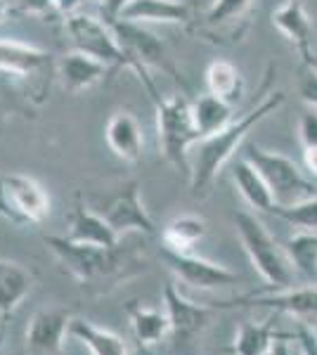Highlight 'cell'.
I'll list each match as a JSON object with an SVG mask.
<instances>
[{"mask_svg":"<svg viewBox=\"0 0 317 355\" xmlns=\"http://www.w3.org/2000/svg\"><path fill=\"white\" fill-rule=\"evenodd\" d=\"M232 220H234L239 242L244 246L251 266L256 268L265 282L273 289L293 287V275H296V270H293L284 246H280L275 242V237L268 232V227H265L253 214H246V211L234 214Z\"/></svg>","mask_w":317,"mask_h":355,"instance_id":"7a4b0ae2","label":"cell"},{"mask_svg":"<svg viewBox=\"0 0 317 355\" xmlns=\"http://www.w3.org/2000/svg\"><path fill=\"white\" fill-rule=\"evenodd\" d=\"M164 306L169 313L173 334L180 339H189V336L204 331L213 322V311L199 303H192L189 299L175 289V284H166L164 289Z\"/></svg>","mask_w":317,"mask_h":355,"instance_id":"9a60e30c","label":"cell"},{"mask_svg":"<svg viewBox=\"0 0 317 355\" xmlns=\"http://www.w3.org/2000/svg\"><path fill=\"white\" fill-rule=\"evenodd\" d=\"M154 112H157V133L164 159L175 168L189 173V154L201 140V133L194 123L192 102L185 95L157 97Z\"/></svg>","mask_w":317,"mask_h":355,"instance_id":"3957f363","label":"cell"},{"mask_svg":"<svg viewBox=\"0 0 317 355\" xmlns=\"http://www.w3.org/2000/svg\"><path fill=\"white\" fill-rule=\"evenodd\" d=\"M107 69L109 67L105 62L95 60V57L85 53H78V50H71L60 62V76L69 93H83V90L93 88L105 78Z\"/></svg>","mask_w":317,"mask_h":355,"instance_id":"d6986e66","label":"cell"},{"mask_svg":"<svg viewBox=\"0 0 317 355\" xmlns=\"http://www.w3.org/2000/svg\"><path fill=\"white\" fill-rule=\"evenodd\" d=\"M253 8L256 0H213L201 17V24L192 26V31L218 45H237L253 24Z\"/></svg>","mask_w":317,"mask_h":355,"instance_id":"9c48e42d","label":"cell"},{"mask_svg":"<svg viewBox=\"0 0 317 355\" xmlns=\"http://www.w3.org/2000/svg\"><path fill=\"white\" fill-rule=\"evenodd\" d=\"M5 17H8V0H0V24H3Z\"/></svg>","mask_w":317,"mask_h":355,"instance_id":"f35d334b","label":"cell"},{"mask_svg":"<svg viewBox=\"0 0 317 355\" xmlns=\"http://www.w3.org/2000/svg\"><path fill=\"white\" fill-rule=\"evenodd\" d=\"M277 341V331L270 322L251 324L244 322L234 334L232 351L234 355H268Z\"/></svg>","mask_w":317,"mask_h":355,"instance_id":"f1b7e54d","label":"cell"},{"mask_svg":"<svg viewBox=\"0 0 317 355\" xmlns=\"http://www.w3.org/2000/svg\"><path fill=\"white\" fill-rule=\"evenodd\" d=\"M71 315L65 308H40L26 327V351L31 355H57L69 336Z\"/></svg>","mask_w":317,"mask_h":355,"instance_id":"4fadbf2b","label":"cell"},{"mask_svg":"<svg viewBox=\"0 0 317 355\" xmlns=\"http://www.w3.org/2000/svg\"><path fill=\"white\" fill-rule=\"evenodd\" d=\"M286 102L284 90H268L256 107H251L244 116L234 119L228 128L218 130L213 135L201 137L189 154V190L192 197H206L211 192L213 180L221 173V168L232 159V154L239 150V145L246 140V135L263 123L270 114H275Z\"/></svg>","mask_w":317,"mask_h":355,"instance_id":"6da1fadb","label":"cell"},{"mask_svg":"<svg viewBox=\"0 0 317 355\" xmlns=\"http://www.w3.org/2000/svg\"><path fill=\"white\" fill-rule=\"evenodd\" d=\"M293 270L308 279H317V232L301 230L284 242Z\"/></svg>","mask_w":317,"mask_h":355,"instance_id":"83f0119b","label":"cell"},{"mask_svg":"<svg viewBox=\"0 0 317 355\" xmlns=\"http://www.w3.org/2000/svg\"><path fill=\"white\" fill-rule=\"evenodd\" d=\"M126 313H128L130 320V329L137 339V346L140 348H152L166 339L169 334H173L169 313H161L157 308H147L140 306L137 301H130L126 306Z\"/></svg>","mask_w":317,"mask_h":355,"instance_id":"ffe728a7","label":"cell"},{"mask_svg":"<svg viewBox=\"0 0 317 355\" xmlns=\"http://www.w3.org/2000/svg\"><path fill=\"white\" fill-rule=\"evenodd\" d=\"M303 166L310 175L317 178V147H303Z\"/></svg>","mask_w":317,"mask_h":355,"instance_id":"8d00e7d4","label":"cell"},{"mask_svg":"<svg viewBox=\"0 0 317 355\" xmlns=\"http://www.w3.org/2000/svg\"><path fill=\"white\" fill-rule=\"evenodd\" d=\"M164 259L169 263V268L173 270L180 282L189 284L194 289H221L230 287V284L239 282V275L232 272L230 268L221 266V263L206 261L201 256L194 254H175V251H166L164 249Z\"/></svg>","mask_w":317,"mask_h":355,"instance_id":"30bf717a","label":"cell"},{"mask_svg":"<svg viewBox=\"0 0 317 355\" xmlns=\"http://www.w3.org/2000/svg\"><path fill=\"white\" fill-rule=\"evenodd\" d=\"M273 355H291V351H289V346H286L284 341H275V346H273Z\"/></svg>","mask_w":317,"mask_h":355,"instance_id":"74e56055","label":"cell"},{"mask_svg":"<svg viewBox=\"0 0 317 355\" xmlns=\"http://www.w3.org/2000/svg\"><path fill=\"white\" fill-rule=\"evenodd\" d=\"M298 348H301V355H317V334L305 324L298 327Z\"/></svg>","mask_w":317,"mask_h":355,"instance_id":"836d02e7","label":"cell"},{"mask_svg":"<svg viewBox=\"0 0 317 355\" xmlns=\"http://www.w3.org/2000/svg\"><path fill=\"white\" fill-rule=\"evenodd\" d=\"M80 3H83V0H55V12H60L65 17H71V15L78 12Z\"/></svg>","mask_w":317,"mask_h":355,"instance_id":"d590c367","label":"cell"},{"mask_svg":"<svg viewBox=\"0 0 317 355\" xmlns=\"http://www.w3.org/2000/svg\"><path fill=\"white\" fill-rule=\"evenodd\" d=\"M192 114H194V123H197L201 137L213 135L218 130L228 128L234 121V105L221 100V97L206 93L199 95L192 102Z\"/></svg>","mask_w":317,"mask_h":355,"instance_id":"4316f807","label":"cell"},{"mask_svg":"<svg viewBox=\"0 0 317 355\" xmlns=\"http://www.w3.org/2000/svg\"><path fill=\"white\" fill-rule=\"evenodd\" d=\"M69 339L78 341L93 355H128V346L119 334L102 329L83 318H71L69 322Z\"/></svg>","mask_w":317,"mask_h":355,"instance_id":"7402d4cb","label":"cell"},{"mask_svg":"<svg viewBox=\"0 0 317 355\" xmlns=\"http://www.w3.org/2000/svg\"><path fill=\"white\" fill-rule=\"evenodd\" d=\"M45 244L50 246V251L65 263L67 270L80 284L112 279L114 275L121 272V266H123V254H121L119 246H114V249H100V246L78 244L69 237H57V234L45 237Z\"/></svg>","mask_w":317,"mask_h":355,"instance_id":"52a82bcc","label":"cell"},{"mask_svg":"<svg viewBox=\"0 0 317 355\" xmlns=\"http://www.w3.org/2000/svg\"><path fill=\"white\" fill-rule=\"evenodd\" d=\"M204 81H206V90L211 95L221 97V100L230 102V105H237V102L244 97L246 83L244 76L232 62L228 60H213L209 67H206L204 73Z\"/></svg>","mask_w":317,"mask_h":355,"instance_id":"d4e9b609","label":"cell"},{"mask_svg":"<svg viewBox=\"0 0 317 355\" xmlns=\"http://www.w3.org/2000/svg\"><path fill=\"white\" fill-rule=\"evenodd\" d=\"M19 10L31 17H45L55 10V0H17Z\"/></svg>","mask_w":317,"mask_h":355,"instance_id":"d6a6232c","label":"cell"},{"mask_svg":"<svg viewBox=\"0 0 317 355\" xmlns=\"http://www.w3.org/2000/svg\"><path fill=\"white\" fill-rule=\"evenodd\" d=\"M119 19L135 24H180L189 28L194 24V12L187 0H130L121 10Z\"/></svg>","mask_w":317,"mask_h":355,"instance_id":"5bb4252c","label":"cell"},{"mask_svg":"<svg viewBox=\"0 0 317 355\" xmlns=\"http://www.w3.org/2000/svg\"><path fill=\"white\" fill-rule=\"evenodd\" d=\"M65 26H67L69 41H71L74 50L95 57V60L105 62L107 67L132 69L130 57L123 50L117 31H114V26L109 24V21L100 19V17H93V15L76 12V15L67 17Z\"/></svg>","mask_w":317,"mask_h":355,"instance_id":"ba28073f","label":"cell"},{"mask_svg":"<svg viewBox=\"0 0 317 355\" xmlns=\"http://www.w3.org/2000/svg\"><path fill=\"white\" fill-rule=\"evenodd\" d=\"M246 306L273 308V311L296 315V318H317V287H289L265 296H251Z\"/></svg>","mask_w":317,"mask_h":355,"instance_id":"ac0fdd59","label":"cell"},{"mask_svg":"<svg viewBox=\"0 0 317 355\" xmlns=\"http://www.w3.org/2000/svg\"><path fill=\"white\" fill-rule=\"evenodd\" d=\"M298 140L303 147H317V110L308 107L298 119Z\"/></svg>","mask_w":317,"mask_h":355,"instance_id":"1f68e13d","label":"cell"},{"mask_svg":"<svg viewBox=\"0 0 317 355\" xmlns=\"http://www.w3.org/2000/svg\"><path fill=\"white\" fill-rule=\"evenodd\" d=\"M114 31H117L121 45H123V50L128 53L130 57V64H132V71L140 76V81L145 83L149 97H152V102L157 100V88H154V83L149 81L147 76V69H159L161 73H166V76H171L175 83L185 85L182 81L180 71H178V67L173 64L169 50H166L164 41L157 36V33H152L149 28H145L142 24H135V21H123V19H117L114 21Z\"/></svg>","mask_w":317,"mask_h":355,"instance_id":"277c9868","label":"cell"},{"mask_svg":"<svg viewBox=\"0 0 317 355\" xmlns=\"http://www.w3.org/2000/svg\"><path fill=\"white\" fill-rule=\"evenodd\" d=\"M298 97L317 110V64H301L298 73Z\"/></svg>","mask_w":317,"mask_h":355,"instance_id":"4dcf8cb0","label":"cell"},{"mask_svg":"<svg viewBox=\"0 0 317 355\" xmlns=\"http://www.w3.org/2000/svg\"><path fill=\"white\" fill-rule=\"evenodd\" d=\"M206 237V220L199 216H178L161 232V242L166 251L192 254V249Z\"/></svg>","mask_w":317,"mask_h":355,"instance_id":"484cf974","label":"cell"},{"mask_svg":"<svg viewBox=\"0 0 317 355\" xmlns=\"http://www.w3.org/2000/svg\"><path fill=\"white\" fill-rule=\"evenodd\" d=\"M273 214L280 216L282 220L291 223L293 227L317 232V194L291 206H275Z\"/></svg>","mask_w":317,"mask_h":355,"instance_id":"f546056e","label":"cell"},{"mask_svg":"<svg viewBox=\"0 0 317 355\" xmlns=\"http://www.w3.org/2000/svg\"><path fill=\"white\" fill-rule=\"evenodd\" d=\"M102 216L107 218L109 225L117 230V234L126 232H140V234H154L157 227H154V220L149 216V211L142 204L140 197V185L135 180L126 182L121 190L114 194L112 202L107 204V209L102 211Z\"/></svg>","mask_w":317,"mask_h":355,"instance_id":"8fae6325","label":"cell"},{"mask_svg":"<svg viewBox=\"0 0 317 355\" xmlns=\"http://www.w3.org/2000/svg\"><path fill=\"white\" fill-rule=\"evenodd\" d=\"M33 287V275L15 261L0 259V315H12Z\"/></svg>","mask_w":317,"mask_h":355,"instance_id":"603a6c76","label":"cell"},{"mask_svg":"<svg viewBox=\"0 0 317 355\" xmlns=\"http://www.w3.org/2000/svg\"><path fill=\"white\" fill-rule=\"evenodd\" d=\"M244 159L256 166L258 173L265 178L270 192H273L275 206H291L317 194L313 180H308L303 171L298 168V164L286 154L251 145L244 152Z\"/></svg>","mask_w":317,"mask_h":355,"instance_id":"5b68a950","label":"cell"},{"mask_svg":"<svg viewBox=\"0 0 317 355\" xmlns=\"http://www.w3.org/2000/svg\"><path fill=\"white\" fill-rule=\"evenodd\" d=\"M232 180L237 185L239 194L244 197V202L256 211H270L273 214L275 209V199L273 192H270L265 178L258 173L256 166L246 162L244 157H239L232 166Z\"/></svg>","mask_w":317,"mask_h":355,"instance_id":"cb8c5ba5","label":"cell"},{"mask_svg":"<svg viewBox=\"0 0 317 355\" xmlns=\"http://www.w3.org/2000/svg\"><path fill=\"white\" fill-rule=\"evenodd\" d=\"M105 137L109 150L121 162H128V164L140 162L142 147H145V135H142L140 123H137V119L130 112H114L107 121Z\"/></svg>","mask_w":317,"mask_h":355,"instance_id":"e0dca14e","label":"cell"},{"mask_svg":"<svg viewBox=\"0 0 317 355\" xmlns=\"http://www.w3.org/2000/svg\"><path fill=\"white\" fill-rule=\"evenodd\" d=\"M140 353H142V355H154L152 351H149V348H140Z\"/></svg>","mask_w":317,"mask_h":355,"instance_id":"ab89813d","label":"cell"},{"mask_svg":"<svg viewBox=\"0 0 317 355\" xmlns=\"http://www.w3.org/2000/svg\"><path fill=\"white\" fill-rule=\"evenodd\" d=\"M50 216V197L36 178L0 173V218L17 227L40 225Z\"/></svg>","mask_w":317,"mask_h":355,"instance_id":"8992f818","label":"cell"},{"mask_svg":"<svg viewBox=\"0 0 317 355\" xmlns=\"http://www.w3.org/2000/svg\"><path fill=\"white\" fill-rule=\"evenodd\" d=\"M69 239L78 244H90L100 246V249H114L119 246V234L102 214L90 209L88 204L78 202L71 211V218H69Z\"/></svg>","mask_w":317,"mask_h":355,"instance_id":"2e32d148","label":"cell"},{"mask_svg":"<svg viewBox=\"0 0 317 355\" xmlns=\"http://www.w3.org/2000/svg\"><path fill=\"white\" fill-rule=\"evenodd\" d=\"M268 355H273V351H270V353H268Z\"/></svg>","mask_w":317,"mask_h":355,"instance_id":"60d3db41","label":"cell"},{"mask_svg":"<svg viewBox=\"0 0 317 355\" xmlns=\"http://www.w3.org/2000/svg\"><path fill=\"white\" fill-rule=\"evenodd\" d=\"M273 26L286 38L301 57V64H317L313 50V19L305 12L303 0H286L273 12Z\"/></svg>","mask_w":317,"mask_h":355,"instance_id":"7c38bea8","label":"cell"},{"mask_svg":"<svg viewBox=\"0 0 317 355\" xmlns=\"http://www.w3.org/2000/svg\"><path fill=\"white\" fill-rule=\"evenodd\" d=\"M48 53L36 45L15 38H0V71L12 76H28L48 62Z\"/></svg>","mask_w":317,"mask_h":355,"instance_id":"44dd1931","label":"cell"},{"mask_svg":"<svg viewBox=\"0 0 317 355\" xmlns=\"http://www.w3.org/2000/svg\"><path fill=\"white\" fill-rule=\"evenodd\" d=\"M130 0H100V8H102V19L114 24V21L121 17V10L128 5Z\"/></svg>","mask_w":317,"mask_h":355,"instance_id":"e575fe53","label":"cell"}]
</instances>
